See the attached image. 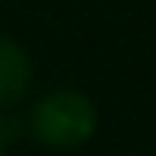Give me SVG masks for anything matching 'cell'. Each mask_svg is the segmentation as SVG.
Instances as JSON below:
<instances>
[{
    "mask_svg": "<svg viewBox=\"0 0 156 156\" xmlns=\"http://www.w3.org/2000/svg\"><path fill=\"white\" fill-rule=\"evenodd\" d=\"M24 132L31 142L52 153H69L87 146L101 128V111L94 97L83 94L80 87H49L28 104L24 111Z\"/></svg>",
    "mask_w": 156,
    "mask_h": 156,
    "instance_id": "1",
    "label": "cell"
},
{
    "mask_svg": "<svg viewBox=\"0 0 156 156\" xmlns=\"http://www.w3.org/2000/svg\"><path fill=\"white\" fill-rule=\"evenodd\" d=\"M35 80L31 56L14 35L0 31V115H14Z\"/></svg>",
    "mask_w": 156,
    "mask_h": 156,
    "instance_id": "2",
    "label": "cell"
},
{
    "mask_svg": "<svg viewBox=\"0 0 156 156\" xmlns=\"http://www.w3.org/2000/svg\"><path fill=\"white\" fill-rule=\"evenodd\" d=\"M17 132H24V125L17 122L14 115H0V156H7V149H11Z\"/></svg>",
    "mask_w": 156,
    "mask_h": 156,
    "instance_id": "3",
    "label": "cell"
}]
</instances>
